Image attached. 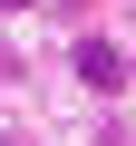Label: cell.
I'll list each match as a JSON object with an SVG mask.
<instances>
[{
	"label": "cell",
	"mask_w": 136,
	"mask_h": 146,
	"mask_svg": "<svg viewBox=\"0 0 136 146\" xmlns=\"http://www.w3.org/2000/svg\"><path fill=\"white\" fill-rule=\"evenodd\" d=\"M78 78H88V88H107V98H117V88H126V58H117V49H107V39H88V49H78Z\"/></svg>",
	"instance_id": "1"
}]
</instances>
